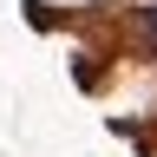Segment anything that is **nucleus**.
<instances>
[{
  "mask_svg": "<svg viewBox=\"0 0 157 157\" xmlns=\"http://www.w3.org/2000/svg\"><path fill=\"white\" fill-rule=\"evenodd\" d=\"M137 26H144V39L157 46V0H144V7H137Z\"/></svg>",
  "mask_w": 157,
  "mask_h": 157,
  "instance_id": "2",
  "label": "nucleus"
},
{
  "mask_svg": "<svg viewBox=\"0 0 157 157\" xmlns=\"http://www.w3.org/2000/svg\"><path fill=\"white\" fill-rule=\"evenodd\" d=\"M20 13H26V26H39V33H52V26H59V13L46 7V0H20Z\"/></svg>",
  "mask_w": 157,
  "mask_h": 157,
  "instance_id": "1",
  "label": "nucleus"
}]
</instances>
